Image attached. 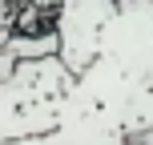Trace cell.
Segmentation results:
<instances>
[{"mask_svg": "<svg viewBox=\"0 0 153 145\" xmlns=\"http://www.w3.org/2000/svg\"><path fill=\"white\" fill-rule=\"evenodd\" d=\"M40 145H153V0H117L93 65L73 77Z\"/></svg>", "mask_w": 153, "mask_h": 145, "instance_id": "1", "label": "cell"}, {"mask_svg": "<svg viewBox=\"0 0 153 145\" xmlns=\"http://www.w3.org/2000/svg\"><path fill=\"white\" fill-rule=\"evenodd\" d=\"M69 85H73V73L61 65L56 53L16 61V69L0 81V145L16 137L53 133Z\"/></svg>", "mask_w": 153, "mask_h": 145, "instance_id": "2", "label": "cell"}, {"mask_svg": "<svg viewBox=\"0 0 153 145\" xmlns=\"http://www.w3.org/2000/svg\"><path fill=\"white\" fill-rule=\"evenodd\" d=\"M117 0H56L53 8V32H56V57L73 77L93 65L101 48V32L113 20Z\"/></svg>", "mask_w": 153, "mask_h": 145, "instance_id": "3", "label": "cell"}, {"mask_svg": "<svg viewBox=\"0 0 153 145\" xmlns=\"http://www.w3.org/2000/svg\"><path fill=\"white\" fill-rule=\"evenodd\" d=\"M4 145H40V137H16V141H4Z\"/></svg>", "mask_w": 153, "mask_h": 145, "instance_id": "4", "label": "cell"}]
</instances>
